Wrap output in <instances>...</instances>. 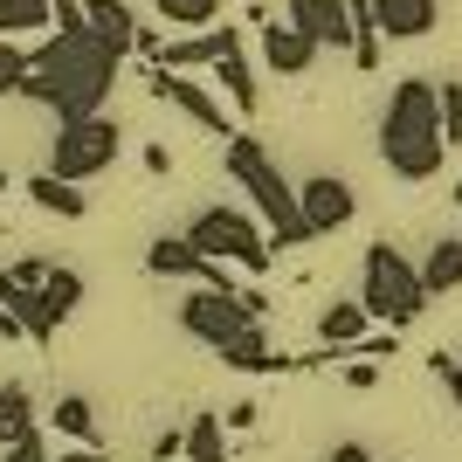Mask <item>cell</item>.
I'll use <instances>...</instances> for the list:
<instances>
[{
	"mask_svg": "<svg viewBox=\"0 0 462 462\" xmlns=\"http://www.w3.org/2000/svg\"><path fill=\"white\" fill-rule=\"evenodd\" d=\"M117 62H125V56H111L90 28H83V35H49L35 49V77H28L21 97L49 104L62 125H69V117H97V111H104V97L117 90Z\"/></svg>",
	"mask_w": 462,
	"mask_h": 462,
	"instance_id": "1",
	"label": "cell"
},
{
	"mask_svg": "<svg viewBox=\"0 0 462 462\" xmlns=\"http://www.w3.org/2000/svg\"><path fill=\"white\" fill-rule=\"evenodd\" d=\"M380 159L393 180H435L448 159V132H442V90L421 77H407L386 97L380 111Z\"/></svg>",
	"mask_w": 462,
	"mask_h": 462,
	"instance_id": "2",
	"label": "cell"
},
{
	"mask_svg": "<svg viewBox=\"0 0 462 462\" xmlns=\"http://www.w3.org/2000/svg\"><path fill=\"white\" fill-rule=\"evenodd\" d=\"M228 180L255 200V214L270 221V249H304V242H318L304 221V208H297V187L283 180V166L270 159V145L249 132L228 138Z\"/></svg>",
	"mask_w": 462,
	"mask_h": 462,
	"instance_id": "3",
	"label": "cell"
},
{
	"mask_svg": "<svg viewBox=\"0 0 462 462\" xmlns=\"http://www.w3.org/2000/svg\"><path fill=\"white\" fill-rule=\"evenodd\" d=\"M359 304H366L386 331H401V325H414L435 297H428V283H421V263H407L393 242H373L366 263H359Z\"/></svg>",
	"mask_w": 462,
	"mask_h": 462,
	"instance_id": "4",
	"label": "cell"
},
{
	"mask_svg": "<svg viewBox=\"0 0 462 462\" xmlns=\"http://www.w3.org/2000/svg\"><path fill=\"white\" fill-rule=\"evenodd\" d=\"M187 242H193L200 255H214V263H242L249 276H263V270H270V255H276L270 235L255 228L242 208H200V214L187 221Z\"/></svg>",
	"mask_w": 462,
	"mask_h": 462,
	"instance_id": "5",
	"label": "cell"
},
{
	"mask_svg": "<svg viewBox=\"0 0 462 462\" xmlns=\"http://www.w3.org/2000/svg\"><path fill=\"white\" fill-rule=\"evenodd\" d=\"M125 152V132H117V117H69L56 125V145H49V173L56 180H97L111 159Z\"/></svg>",
	"mask_w": 462,
	"mask_h": 462,
	"instance_id": "6",
	"label": "cell"
},
{
	"mask_svg": "<svg viewBox=\"0 0 462 462\" xmlns=\"http://www.w3.org/2000/svg\"><path fill=\"white\" fill-rule=\"evenodd\" d=\"M255 325V310L242 304V297H235V290H187V297H180V331H193V338H200V346H228L235 331H249Z\"/></svg>",
	"mask_w": 462,
	"mask_h": 462,
	"instance_id": "7",
	"label": "cell"
},
{
	"mask_svg": "<svg viewBox=\"0 0 462 462\" xmlns=\"http://www.w3.org/2000/svg\"><path fill=\"white\" fill-rule=\"evenodd\" d=\"M145 83H152V97H166V104H173V111H187L193 125H200V132L208 138H235V125H228V111H221V97L214 90H200V83L193 77H180V69H145Z\"/></svg>",
	"mask_w": 462,
	"mask_h": 462,
	"instance_id": "8",
	"label": "cell"
},
{
	"mask_svg": "<svg viewBox=\"0 0 462 462\" xmlns=\"http://www.w3.org/2000/svg\"><path fill=\"white\" fill-rule=\"evenodd\" d=\"M297 208H304L310 235H338L352 214H359V193L338 173H310V180H297Z\"/></svg>",
	"mask_w": 462,
	"mask_h": 462,
	"instance_id": "9",
	"label": "cell"
},
{
	"mask_svg": "<svg viewBox=\"0 0 462 462\" xmlns=\"http://www.w3.org/2000/svg\"><path fill=\"white\" fill-rule=\"evenodd\" d=\"M283 14H290V28H304L318 49H338V56H352V42H359L352 0H290Z\"/></svg>",
	"mask_w": 462,
	"mask_h": 462,
	"instance_id": "10",
	"label": "cell"
},
{
	"mask_svg": "<svg viewBox=\"0 0 462 462\" xmlns=\"http://www.w3.org/2000/svg\"><path fill=\"white\" fill-rule=\"evenodd\" d=\"M83 290H90V283H83V270H62V263H56V270H49V283H42L35 318H28V338H56L62 318L83 304Z\"/></svg>",
	"mask_w": 462,
	"mask_h": 462,
	"instance_id": "11",
	"label": "cell"
},
{
	"mask_svg": "<svg viewBox=\"0 0 462 462\" xmlns=\"http://www.w3.org/2000/svg\"><path fill=\"white\" fill-rule=\"evenodd\" d=\"M435 21H442V0H373V28L386 42H421L435 35Z\"/></svg>",
	"mask_w": 462,
	"mask_h": 462,
	"instance_id": "12",
	"label": "cell"
},
{
	"mask_svg": "<svg viewBox=\"0 0 462 462\" xmlns=\"http://www.w3.org/2000/svg\"><path fill=\"white\" fill-rule=\"evenodd\" d=\"M318 56H325V49H318L304 28H290V21H263V62H270L276 77H304Z\"/></svg>",
	"mask_w": 462,
	"mask_h": 462,
	"instance_id": "13",
	"label": "cell"
},
{
	"mask_svg": "<svg viewBox=\"0 0 462 462\" xmlns=\"http://www.w3.org/2000/svg\"><path fill=\"white\" fill-rule=\"evenodd\" d=\"M235 49H242L235 28H200V35H187V42H166V49H159V69H214V62L235 56Z\"/></svg>",
	"mask_w": 462,
	"mask_h": 462,
	"instance_id": "14",
	"label": "cell"
},
{
	"mask_svg": "<svg viewBox=\"0 0 462 462\" xmlns=\"http://www.w3.org/2000/svg\"><path fill=\"white\" fill-rule=\"evenodd\" d=\"M83 14H90V35L111 49V56H132L138 49V21L125 0H83Z\"/></svg>",
	"mask_w": 462,
	"mask_h": 462,
	"instance_id": "15",
	"label": "cell"
},
{
	"mask_svg": "<svg viewBox=\"0 0 462 462\" xmlns=\"http://www.w3.org/2000/svg\"><path fill=\"white\" fill-rule=\"evenodd\" d=\"M49 270H56V263H35V255H28V263H14V270L0 276V304L14 310L21 325L35 318V304H42V283H49Z\"/></svg>",
	"mask_w": 462,
	"mask_h": 462,
	"instance_id": "16",
	"label": "cell"
},
{
	"mask_svg": "<svg viewBox=\"0 0 462 462\" xmlns=\"http://www.w3.org/2000/svg\"><path fill=\"white\" fill-rule=\"evenodd\" d=\"M366 325H373V310L359 304V297H338V304L318 310V338H325V346H338V352L359 346V338H366Z\"/></svg>",
	"mask_w": 462,
	"mask_h": 462,
	"instance_id": "17",
	"label": "cell"
},
{
	"mask_svg": "<svg viewBox=\"0 0 462 462\" xmlns=\"http://www.w3.org/2000/svg\"><path fill=\"white\" fill-rule=\"evenodd\" d=\"M28 200H35L42 214H56V221H83V187H77V180L35 173V180H28Z\"/></svg>",
	"mask_w": 462,
	"mask_h": 462,
	"instance_id": "18",
	"label": "cell"
},
{
	"mask_svg": "<svg viewBox=\"0 0 462 462\" xmlns=\"http://www.w3.org/2000/svg\"><path fill=\"white\" fill-rule=\"evenodd\" d=\"M214 83H221V90L235 97V111H242V117H255V104H263V90H255V69H249V56H242V49L214 62Z\"/></svg>",
	"mask_w": 462,
	"mask_h": 462,
	"instance_id": "19",
	"label": "cell"
},
{
	"mask_svg": "<svg viewBox=\"0 0 462 462\" xmlns=\"http://www.w3.org/2000/svg\"><path fill=\"white\" fill-rule=\"evenodd\" d=\"M21 435H35V401H28L21 380H7L0 386V448H14Z\"/></svg>",
	"mask_w": 462,
	"mask_h": 462,
	"instance_id": "20",
	"label": "cell"
},
{
	"mask_svg": "<svg viewBox=\"0 0 462 462\" xmlns=\"http://www.w3.org/2000/svg\"><path fill=\"white\" fill-rule=\"evenodd\" d=\"M421 283H428V297H448V290L462 283V235H442V242H435V255L421 263Z\"/></svg>",
	"mask_w": 462,
	"mask_h": 462,
	"instance_id": "21",
	"label": "cell"
},
{
	"mask_svg": "<svg viewBox=\"0 0 462 462\" xmlns=\"http://www.w3.org/2000/svg\"><path fill=\"white\" fill-rule=\"evenodd\" d=\"M35 28H56V7L49 0H0V42H21Z\"/></svg>",
	"mask_w": 462,
	"mask_h": 462,
	"instance_id": "22",
	"label": "cell"
},
{
	"mask_svg": "<svg viewBox=\"0 0 462 462\" xmlns=\"http://www.w3.org/2000/svg\"><path fill=\"white\" fill-rule=\"evenodd\" d=\"M187 462H228V421L221 414H193L187 421Z\"/></svg>",
	"mask_w": 462,
	"mask_h": 462,
	"instance_id": "23",
	"label": "cell"
},
{
	"mask_svg": "<svg viewBox=\"0 0 462 462\" xmlns=\"http://www.w3.org/2000/svg\"><path fill=\"white\" fill-rule=\"evenodd\" d=\"M49 421H56V435H69V442H97V407L83 401V393H62Z\"/></svg>",
	"mask_w": 462,
	"mask_h": 462,
	"instance_id": "24",
	"label": "cell"
},
{
	"mask_svg": "<svg viewBox=\"0 0 462 462\" xmlns=\"http://www.w3.org/2000/svg\"><path fill=\"white\" fill-rule=\"evenodd\" d=\"M35 77V56L21 49V42H0V97H21Z\"/></svg>",
	"mask_w": 462,
	"mask_h": 462,
	"instance_id": "25",
	"label": "cell"
},
{
	"mask_svg": "<svg viewBox=\"0 0 462 462\" xmlns=\"http://www.w3.org/2000/svg\"><path fill=\"white\" fill-rule=\"evenodd\" d=\"M442 132L448 145H462V83H442Z\"/></svg>",
	"mask_w": 462,
	"mask_h": 462,
	"instance_id": "26",
	"label": "cell"
},
{
	"mask_svg": "<svg viewBox=\"0 0 462 462\" xmlns=\"http://www.w3.org/2000/svg\"><path fill=\"white\" fill-rule=\"evenodd\" d=\"M393 352H401V338H393V331H366V338H359L346 359H393Z\"/></svg>",
	"mask_w": 462,
	"mask_h": 462,
	"instance_id": "27",
	"label": "cell"
},
{
	"mask_svg": "<svg viewBox=\"0 0 462 462\" xmlns=\"http://www.w3.org/2000/svg\"><path fill=\"white\" fill-rule=\"evenodd\" d=\"M221 7H228V0H187L180 28H221Z\"/></svg>",
	"mask_w": 462,
	"mask_h": 462,
	"instance_id": "28",
	"label": "cell"
},
{
	"mask_svg": "<svg viewBox=\"0 0 462 462\" xmlns=\"http://www.w3.org/2000/svg\"><path fill=\"white\" fill-rule=\"evenodd\" d=\"M49 7H56V35H83V28H90L83 0H49Z\"/></svg>",
	"mask_w": 462,
	"mask_h": 462,
	"instance_id": "29",
	"label": "cell"
},
{
	"mask_svg": "<svg viewBox=\"0 0 462 462\" xmlns=\"http://www.w3.org/2000/svg\"><path fill=\"white\" fill-rule=\"evenodd\" d=\"M428 373H435V380L448 386V401L462 407V366H456V359H448V352H435V359H428Z\"/></svg>",
	"mask_w": 462,
	"mask_h": 462,
	"instance_id": "30",
	"label": "cell"
},
{
	"mask_svg": "<svg viewBox=\"0 0 462 462\" xmlns=\"http://www.w3.org/2000/svg\"><path fill=\"white\" fill-rule=\"evenodd\" d=\"M180 456H187V435H180V428H166V435L152 442V462H180Z\"/></svg>",
	"mask_w": 462,
	"mask_h": 462,
	"instance_id": "31",
	"label": "cell"
},
{
	"mask_svg": "<svg viewBox=\"0 0 462 462\" xmlns=\"http://www.w3.org/2000/svg\"><path fill=\"white\" fill-rule=\"evenodd\" d=\"M346 380L352 386H373V380H380V359H346Z\"/></svg>",
	"mask_w": 462,
	"mask_h": 462,
	"instance_id": "32",
	"label": "cell"
},
{
	"mask_svg": "<svg viewBox=\"0 0 462 462\" xmlns=\"http://www.w3.org/2000/svg\"><path fill=\"white\" fill-rule=\"evenodd\" d=\"M56 462H111V456H104V448H97V442H69V448H62Z\"/></svg>",
	"mask_w": 462,
	"mask_h": 462,
	"instance_id": "33",
	"label": "cell"
},
{
	"mask_svg": "<svg viewBox=\"0 0 462 462\" xmlns=\"http://www.w3.org/2000/svg\"><path fill=\"white\" fill-rule=\"evenodd\" d=\"M221 421H228V428H235V435H242V428H255V401H235V407H228V414H221Z\"/></svg>",
	"mask_w": 462,
	"mask_h": 462,
	"instance_id": "34",
	"label": "cell"
},
{
	"mask_svg": "<svg viewBox=\"0 0 462 462\" xmlns=\"http://www.w3.org/2000/svg\"><path fill=\"white\" fill-rule=\"evenodd\" d=\"M325 462H373V448H366V442H338Z\"/></svg>",
	"mask_w": 462,
	"mask_h": 462,
	"instance_id": "35",
	"label": "cell"
},
{
	"mask_svg": "<svg viewBox=\"0 0 462 462\" xmlns=\"http://www.w3.org/2000/svg\"><path fill=\"white\" fill-rule=\"evenodd\" d=\"M145 173L166 180V173H173V152H166V145H145Z\"/></svg>",
	"mask_w": 462,
	"mask_h": 462,
	"instance_id": "36",
	"label": "cell"
},
{
	"mask_svg": "<svg viewBox=\"0 0 462 462\" xmlns=\"http://www.w3.org/2000/svg\"><path fill=\"white\" fill-rule=\"evenodd\" d=\"M0 338H14V346H21V338H28V325H21V318H14V310H7V304H0Z\"/></svg>",
	"mask_w": 462,
	"mask_h": 462,
	"instance_id": "37",
	"label": "cell"
},
{
	"mask_svg": "<svg viewBox=\"0 0 462 462\" xmlns=\"http://www.w3.org/2000/svg\"><path fill=\"white\" fill-rule=\"evenodd\" d=\"M152 14H159V21H173V28H180V14H187V0H152Z\"/></svg>",
	"mask_w": 462,
	"mask_h": 462,
	"instance_id": "38",
	"label": "cell"
},
{
	"mask_svg": "<svg viewBox=\"0 0 462 462\" xmlns=\"http://www.w3.org/2000/svg\"><path fill=\"white\" fill-rule=\"evenodd\" d=\"M456 208H462V180H456Z\"/></svg>",
	"mask_w": 462,
	"mask_h": 462,
	"instance_id": "39",
	"label": "cell"
},
{
	"mask_svg": "<svg viewBox=\"0 0 462 462\" xmlns=\"http://www.w3.org/2000/svg\"><path fill=\"white\" fill-rule=\"evenodd\" d=\"M0 193H7V173H0Z\"/></svg>",
	"mask_w": 462,
	"mask_h": 462,
	"instance_id": "40",
	"label": "cell"
}]
</instances>
